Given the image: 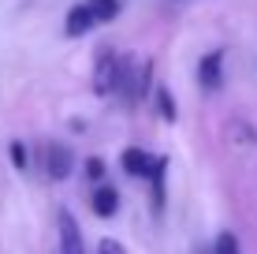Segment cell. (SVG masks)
Listing matches in <instances>:
<instances>
[{"instance_id": "obj_1", "label": "cell", "mask_w": 257, "mask_h": 254, "mask_svg": "<svg viewBox=\"0 0 257 254\" xmlns=\"http://www.w3.org/2000/svg\"><path fill=\"white\" fill-rule=\"evenodd\" d=\"M127 64H131V60H119L116 52L101 49V56H97V71H93V94H101V98L116 94L119 86H123V75H127Z\"/></svg>"}, {"instance_id": "obj_2", "label": "cell", "mask_w": 257, "mask_h": 254, "mask_svg": "<svg viewBox=\"0 0 257 254\" xmlns=\"http://www.w3.org/2000/svg\"><path fill=\"white\" fill-rule=\"evenodd\" d=\"M56 228H60V254H86L82 228H78V221L67 213V209L56 213Z\"/></svg>"}, {"instance_id": "obj_3", "label": "cell", "mask_w": 257, "mask_h": 254, "mask_svg": "<svg viewBox=\"0 0 257 254\" xmlns=\"http://www.w3.org/2000/svg\"><path fill=\"white\" fill-rule=\"evenodd\" d=\"M71 168H75V153H71V146L49 142V150H45V172H49V180H56V183L67 180Z\"/></svg>"}, {"instance_id": "obj_4", "label": "cell", "mask_w": 257, "mask_h": 254, "mask_svg": "<svg viewBox=\"0 0 257 254\" xmlns=\"http://www.w3.org/2000/svg\"><path fill=\"white\" fill-rule=\"evenodd\" d=\"M198 82L205 86V90H220L224 86V52L220 49H212L201 56V64H198Z\"/></svg>"}, {"instance_id": "obj_5", "label": "cell", "mask_w": 257, "mask_h": 254, "mask_svg": "<svg viewBox=\"0 0 257 254\" xmlns=\"http://www.w3.org/2000/svg\"><path fill=\"white\" fill-rule=\"evenodd\" d=\"M93 26H97V19H93L90 4L82 0V4H75V8L67 12V19H64V34H67V38H82V34H90Z\"/></svg>"}, {"instance_id": "obj_6", "label": "cell", "mask_w": 257, "mask_h": 254, "mask_svg": "<svg viewBox=\"0 0 257 254\" xmlns=\"http://www.w3.org/2000/svg\"><path fill=\"white\" fill-rule=\"evenodd\" d=\"M153 161H157V157H149L146 150H138V146L123 150V157H119L123 172H127V176H135V180H149V172H153Z\"/></svg>"}, {"instance_id": "obj_7", "label": "cell", "mask_w": 257, "mask_h": 254, "mask_svg": "<svg viewBox=\"0 0 257 254\" xmlns=\"http://www.w3.org/2000/svg\"><path fill=\"white\" fill-rule=\"evenodd\" d=\"M93 213H97V217H116V213H119V191L108 187V183H104V187H97V191H93Z\"/></svg>"}, {"instance_id": "obj_8", "label": "cell", "mask_w": 257, "mask_h": 254, "mask_svg": "<svg viewBox=\"0 0 257 254\" xmlns=\"http://www.w3.org/2000/svg\"><path fill=\"white\" fill-rule=\"evenodd\" d=\"M164 172H168V157H157L153 172H149V183H153V209L157 213L164 209Z\"/></svg>"}, {"instance_id": "obj_9", "label": "cell", "mask_w": 257, "mask_h": 254, "mask_svg": "<svg viewBox=\"0 0 257 254\" xmlns=\"http://www.w3.org/2000/svg\"><path fill=\"white\" fill-rule=\"evenodd\" d=\"M86 4H90V12H93L97 23H112L119 15V0H86Z\"/></svg>"}, {"instance_id": "obj_10", "label": "cell", "mask_w": 257, "mask_h": 254, "mask_svg": "<svg viewBox=\"0 0 257 254\" xmlns=\"http://www.w3.org/2000/svg\"><path fill=\"white\" fill-rule=\"evenodd\" d=\"M212 254H242V247H238V235H235V232H220L216 243H212Z\"/></svg>"}, {"instance_id": "obj_11", "label": "cell", "mask_w": 257, "mask_h": 254, "mask_svg": "<svg viewBox=\"0 0 257 254\" xmlns=\"http://www.w3.org/2000/svg\"><path fill=\"white\" fill-rule=\"evenodd\" d=\"M157 109H161V116H164V120H175V116H179V112H175V98H172V90H164V86L157 90Z\"/></svg>"}, {"instance_id": "obj_12", "label": "cell", "mask_w": 257, "mask_h": 254, "mask_svg": "<svg viewBox=\"0 0 257 254\" xmlns=\"http://www.w3.org/2000/svg\"><path fill=\"white\" fill-rule=\"evenodd\" d=\"M8 153H12V164H15V168L26 172V161H30V157H26V146H23V142H12V146H8Z\"/></svg>"}, {"instance_id": "obj_13", "label": "cell", "mask_w": 257, "mask_h": 254, "mask_svg": "<svg viewBox=\"0 0 257 254\" xmlns=\"http://www.w3.org/2000/svg\"><path fill=\"white\" fill-rule=\"evenodd\" d=\"M86 180H93V183L104 180V161L101 157H90V161H86Z\"/></svg>"}, {"instance_id": "obj_14", "label": "cell", "mask_w": 257, "mask_h": 254, "mask_svg": "<svg viewBox=\"0 0 257 254\" xmlns=\"http://www.w3.org/2000/svg\"><path fill=\"white\" fill-rule=\"evenodd\" d=\"M97 254H127V250H123V243H116V239H101L97 243Z\"/></svg>"}]
</instances>
